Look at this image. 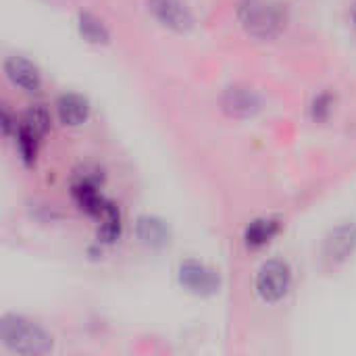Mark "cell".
<instances>
[{
	"label": "cell",
	"mask_w": 356,
	"mask_h": 356,
	"mask_svg": "<svg viewBox=\"0 0 356 356\" xmlns=\"http://www.w3.org/2000/svg\"><path fill=\"white\" fill-rule=\"evenodd\" d=\"M236 17L250 38L265 42L280 38L290 21L288 8L275 0H240Z\"/></svg>",
	"instance_id": "6da1fadb"
},
{
	"label": "cell",
	"mask_w": 356,
	"mask_h": 356,
	"mask_svg": "<svg viewBox=\"0 0 356 356\" xmlns=\"http://www.w3.org/2000/svg\"><path fill=\"white\" fill-rule=\"evenodd\" d=\"M0 340L17 355L38 356L52 350V338L44 327L13 313L4 315L0 321Z\"/></svg>",
	"instance_id": "7a4b0ae2"
},
{
	"label": "cell",
	"mask_w": 356,
	"mask_h": 356,
	"mask_svg": "<svg viewBox=\"0 0 356 356\" xmlns=\"http://www.w3.org/2000/svg\"><path fill=\"white\" fill-rule=\"evenodd\" d=\"M292 284V271L288 267V263L273 259L267 261L257 275V294L265 300V302H280Z\"/></svg>",
	"instance_id": "3957f363"
},
{
	"label": "cell",
	"mask_w": 356,
	"mask_h": 356,
	"mask_svg": "<svg viewBox=\"0 0 356 356\" xmlns=\"http://www.w3.org/2000/svg\"><path fill=\"white\" fill-rule=\"evenodd\" d=\"M146 8L154 21L173 33H188L196 23L194 13L184 0H146Z\"/></svg>",
	"instance_id": "277c9868"
},
{
	"label": "cell",
	"mask_w": 356,
	"mask_h": 356,
	"mask_svg": "<svg viewBox=\"0 0 356 356\" xmlns=\"http://www.w3.org/2000/svg\"><path fill=\"white\" fill-rule=\"evenodd\" d=\"M177 280L194 296H213L221 288L217 271L198 261H184L177 269Z\"/></svg>",
	"instance_id": "5b68a950"
},
{
	"label": "cell",
	"mask_w": 356,
	"mask_h": 356,
	"mask_svg": "<svg viewBox=\"0 0 356 356\" xmlns=\"http://www.w3.org/2000/svg\"><path fill=\"white\" fill-rule=\"evenodd\" d=\"M356 250V225L355 223H342L334 227L325 242H323V261L330 267H338L346 263Z\"/></svg>",
	"instance_id": "8992f818"
},
{
	"label": "cell",
	"mask_w": 356,
	"mask_h": 356,
	"mask_svg": "<svg viewBox=\"0 0 356 356\" xmlns=\"http://www.w3.org/2000/svg\"><path fill=\"white\" fill-rule=\"evenodd\" d=\"M221 106L229 117L248 119V117H254L261 111L263 100L254 90H250L246 86H229L221 94Z\"/></svg>",
	"instance_id": "52a82bcc"
},
{
	"label": "cell",
	"mask_w": 356,
	"mask_h": 356,
	"mask_svg": "<svg viewBox=\"0 0 356 356\" xmlns=\"http://www.w3.org/2000/svg\"><path fill=\"white\" fill-rule=\"evenodd\" d=\"M4 75L8 77V81L17 88H21L23 92H38L42 88V73L40 69L25 56H8L4 60Z\"/></svg>",
	"instance_id": "ba28073f"
},
{
	"label": "cell",
	"mask_w": 356,
	"mask_h": 356,
	"mask_svg": "<svg viewBox=\"0 0 356 356\" xmlns=\"http://www.w3.org/2000/svg\"><path fill=\"white\" fill-rule=\"evenodd\" d=\"M56 115H58L63 125L77 127V125L88 121V117H90V102H88V98H83L81 94H75V92L63 94L56 100Z\"/></svg>",
	"instance_id": "9c48e42d"
},
{
	"label": "cell",
	"mask_w": 356,
	"mask_h": 356,
	"mask_svg": "<svg viewBox=\"0 0 356 356\" xmlns=\"http://www.w3.org/2000/svg\"><path fill=\"white\" fill-rule=\"evenodd\" d=\"M136 236L144 246H150V248H163L171 240V232H169L167 223L156 217H148V215H144L136 221Z\"/></svg>",
	"instance_id": "30bf717a"
},
{
	"label": "cell",
	"mask_w": 356,
	"mask_h": 356,
	"mask_svg": "<svg viewBox=\"0 0 356 356\" xmlns=\"http://www.w3.org/2000/svg\"><path fill=\"white\" fill-rule=\"evenodd\" d=\"M77 29H79V35L90 44L100 46V44H108L111 40V31L104 25V21L90 10H81L77 15Z\"/></svg>",
	"instance_id": "8fae6325"
},
{
	"label": "cell",
	"mask_w": 356,
	"mask_h": 356,
	"mask_svg": "<svg viewBox=\"0 0 356 356\" xmlns=\"http://www.w3.org/2000/svg\"><path fill=\"white\" fill-rule=\"evenodd\" d=\"M280 232V221L277 219H254L246 229H244V244L248 248H261L269 244Z\"/></svg>",
	"instance_id": "7c38bea8"
},
{
	"label": "cell",
	"mask_w": 356,
	"mask_h": 356,
	"mask_svg": "<svg viewBox=\"0 0 356 356\" xmlns=\"http://www.w3.org/2000/svg\"><path fill=\"white\" fill-rule=\"evenodd\" d=\"M98 240L104 244H113L119 236H121V215L117 211V207L113 202L106 200L102 213L98 215Z\"/></svg>",
	"instance_id": "4fadbf2b"
},
{
	"label": "cell",
	"mask_w": 356,
	"mask_h": 356,
	"mask_svg": "<svg viewBox=\"0 0 356 356\" xmlns=\"http://www.w3.org/2000/svg\"><path fill=\"white\" fill-rule=\"evenodd\" d=\"M38 142H40V138L19 123V127L15 131V144H17V152L25 165H33L35 154H38Z\"/></svg>",
	"instance_id": "5bb4252c"
},
{
	"label": "cell",
	"mask_w": 356,
	"mask_h": 356,
	"mask_svg": "<svg viewBox=\"0 0 356 356\" xmlns=\"http://www.w3.org/2000/svg\"><path fill=\"white\" fill-rule=\"evenodd\" d=\"M21 125L27 127L29 131H33L38 138H42L50 127V115H48V111L44 106H33V108H29L25 113Z\"/></svg>",
	"instance_id": "9a60e30c"
},
{
	"label": "cell",
	"mask_w": 356,
	"mask_h": 356,
	"mask_svg": "<svg viewBox=\"0 0 356 356\" xmlns=\"http://www.w3.org/2000/svg\"><path fill=\"white\" fill-rule=\"evenodd\" d=\"M332 111H334V94L321 92V94H317L313 98V104H311V117H313V121H317V123L327 121L330 115H332Z\"/></svg>",
	"instance_id": "2e32d148"
},
{
	"label": "cell",
	"mask_w": 356,
	"mask_h": 356,
	"mask_svg": "<svg viewBox=\"0 0 356 356\" xmlns=\"http://www.w3.org/2000/svg\"><path fill=\"white\" fill-rule=\"evenodd\" d=\"M0 125H2V134H4V136H10V134L17 131V127H19L17 119H13V115L8 113L6 106H2V111H0Z\"/></svg>",
	"instance_id": "e0dca14e"
},
{
	"label": "cell",
	"mask_w": 356,
	"mask_h": 356,
	"mask_svg": "<svg viewBox=\"0 0 356 356\" xmlns=\"http://www.w3.org/2000/svg\"><path fill=\"white\" fill-rule=\"evenodd\" d=\"M353 23H355V27H356V4H355V8H353Z\"/></svg>",
	"instance_id": "ac0fdd59"
}]
</instances>
